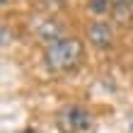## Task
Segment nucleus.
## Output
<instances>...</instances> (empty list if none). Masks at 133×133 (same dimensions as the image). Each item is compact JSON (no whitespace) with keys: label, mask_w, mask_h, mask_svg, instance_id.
Returning <instances> with one entry per match:
<instances>
[{"label":"nucleus","mask_w":133,"mask_h":133,"mask_svg":"<svg viewBox=\"0 0 133 133\" xmlns=\"http://www.w3.org/2000/svg\"><path fill=\"white\" fill-rule=\"evenodd\" d=\"M58 128L63 133H90L95 128V119L85 107L80 104H68L58 114Z\"/></svg>","instance_id":"f03ea898"},{"label":"nucleus","mask_w":133,"mask_h":133,"mask_svg":"<svg viewBox=\"0 0 133 133\" xmlns=\"http://www.w3.org/2000/svg\"><path fill=\"white\" fill-rule=\"evenodd\" d=\"M87 39L92 41V46H97V49H107V46L114 41L111 24H107V22H95V24H90Z\"/></svg>","instance_id":"7ed1b4c3"},{"label":"nucleus","mask_w":133,"mask_h":133,"mask_svg":"<svg viewBox=\"0 0 133 133\" xmlns=\"http://www.w3.org/2000/svg\"><path fill=\"white\" fill-rule=\"evenodd\" d=\"M39 36L44 39V41H58V39H63L61 36V27L56 24V22H46V24H41L39 27Z\"/></svg>","instance_id":"20e7f679"},{"label":"nucleus","mask_w":133,"mask_h":133,"mask_svg":"<svg viewBox=\"0 0 133 133\" xmlns=\"http://www.w3.org/2000/svg\"><path fill=\"white\" fill-rule=\"evenodd\" d=\"M87 7H90V12H95V15H104V12H109V7H111V0H87Z\"/></svg>","instance_id":"39448f33"},{"label":"nucleus","mask_w":133,"mask_h":133,"mask_svg":"<svg viewBox=\"0 0 133 133\" xmlns=\"http://www.w3.org/2000/svg\"><path fill=\"white\" fill-rule=\"evenodd\" d=\"M82 58V44L80 39H70V36H63L58 41H53L46 46L44 51V63L49 70L53 73H65V70H73Z\"/></svg>","instance_id":"f257e3e1"},{"label":"nucleus","mask_w":133,"mask_h":133,"mask_svg":"<svg viewBox=\"0 0 133 133\" xmlns=\"http://www.w3.org/2000/svg\"><path fill=\"white\" fill-rule=\"evenodd\" d=\"M133 0H111V5L116 7V10H128Z\"/></svg>","instance_id":"423d86ee"}]
</instances>
